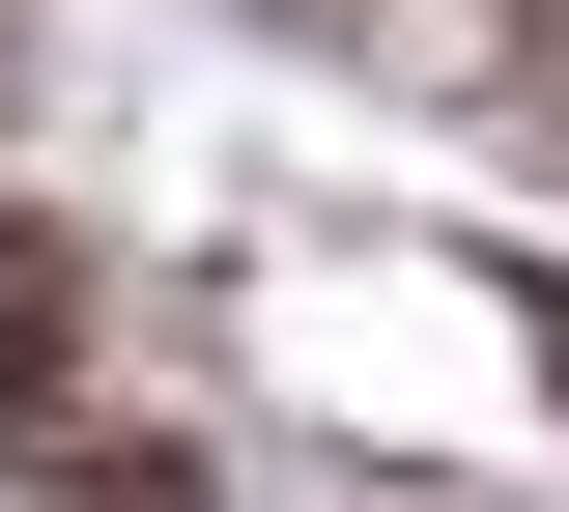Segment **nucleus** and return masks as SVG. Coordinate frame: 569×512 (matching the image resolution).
Masks as SVG:
<instances>
[{
	"label": "nucleus",
	"mask_w": 569,
	"mask_h": 512,
	"mask_svg": "<svg viewBox=\"0 0 569 512\" xmlns=\"http://www.w3.org/2000/svg\"><path fill=\"white\" fill-rule=\"evenodd\" d=\"M29 370H58V285H29V257H0V399H29Z\"/></svg>",
	"instance_id": "f257e3e1"
}]
</instances>
